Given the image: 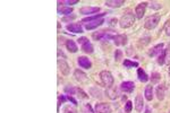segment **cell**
I'll return each instance as SVG.
<instances>
[{
	"label": "cell",
	"mask_w": 170,
	"mask_h": 113,
	"mask_svg": "<svg viewBox=\"0 0 170 113\" xmlns=\"http://www.w3.org/2000/svg\"><path fill=\"white\" fill-rule=\"evenodd\" d=\"M135 23V16L132 11H126L124 15L120 17L119 19V26L121 28H128L130 26H133Z\"/></svg>",
	"instance_id": "cell-1"
},
{
	"label": "cell",
	"mask_w": 170,
	"mask_h": 113,
	"mask_svg": "<svg viewBox=\"0 0 170 113\" xmlns=\"http://www.w3.org/2000/svg\"><path fill=\"white\" fill-rule=\"evenodd\" d=\"M100 78H101V82L103 83L104 86H107V88H110L113 86V82L115 79L112 77V74L107 70H103L100 72Z\"/></svg>",
	"instance_id": "cell-2"
},
{
	"label": "cell",
	"mask_w": 170,
	"mask_h": 113,
	"mask_svg": "<svg viewBox=\"0 0 170 113\" xmlns=\"http://www.w3.org/2000/svg\"><path fill=\"white\" fill-rule=\"evenodd\" d=\"M159 22H160V16L159 15L149 16V17L145 19L144 27L146 28V30H153V28H155V27L158 26Z\"/></svg>",
	"instance_id": "cell-3"
},
{
	"label": "cell",
	"mask_w": 170,
	"mask_h": 113,
	"mask_svg": "<svg viewBox=\"0 0 170 113\" xmlns=\"http://www.w3.org/2000/svg\"><path fill=\"white\" fill-rule=\"evenodd\" d=\"M112 36L108 31H99L93 33L92 37L95 41H100V40H112Z\"/></svg>",
	"instance_id": "cell-4"
},
{
	"label": "cell",
	"mask_w": 170,
	"mask_h": 113,
	"mask_svg": "<svg viewBox=\"0 0 170 113\" xmlns=\"http://www.w3.org/2000/svg\"><path fill=\"white\" fill-rule=\"evenodd\" d=\"M146 8H148V2H146V1L141 2V4H139V5L136 6V8H135V15H136V18L142 19L145 14V11H146Z\"/></svg>",
	"instance_id": "cell-5"
},
{
	"label": "cell",
	"mask_w": 170,
	"mask_h": 113,
	"mask_svg": "<svg viewBox=\"0 0 170 113\" xmlns=\"http://www.w3.org/2000/svg\"><path fill=\"white\" fill-rule=\"evenodd\" d=\"M95 113H111V108L107 103L95 104Z\"/></svg>",
	"instance_id": "cell-6"
},
{
	"label": "cell",
	"mask_w": 170,
	"mask_h": 113,
	"mask_svg": "<svg viewBox=\"0 0 170 113\" xmlns=\"http://www.w3.org/2000/svg\"><path fill=\"white\" fill-rule=\"evenodd\" d=\"M112 40L115 42V44L118 46H123L127 44V36L125 34H118V35H113Z\"/></svg>",
	"instance_id": "cell-7"
},
{
	"label": "cell",
	"mask_w": 170,
	"mask_h": 113,
	"mask_svg": "<svg viewBox=\"0 0 170 113\" xmlns=\"http://www.w3.org/2000/svg\"><path fill=\"white\" fill-rule=\"evenodd\" d=\"M77 62L81 68H84V69H91L92 68V62L90 61V59L86 56H78Z\"/></svg>",
	"instance_id": "cell-8"
},
{
	"label": "cell",
	"mask_w": 170,
	"mask_h": 113,
	"mask_svg": "<svg viewBox=\"0 0 170 113\" xmlns=\"http://www.w3.org/2000/svg\"><path fill=\"white\" fill-rule=\"evenodd\" d=\"M120 89L125 93H132L135 89V84L133 82H123L120 84Z\"/></svg>",
	"instance_id": "cell-9"
},
{
	"label": "cell",
	"mask_w": 170,
	"mask_h": 113,
	"mask_svg": "<svg viewBox=\"0 0 170 113\" xmlns=\"http://www.w3.org/2000/svg\"><path fill=\"white\" fill-rule=\"evenodd\" d=\"M103 23H104V19H103V18H100V19H97V21H92V22H90V23H86V24H85V28H86L88 31H92L94 28L101 26Z\"/></svg>",
	"instance_id": "cell-10"
},
{
	"label": "cell",
	"mask_w": 170,
	"mask_h": 113,
	"mask_svg": "<svg viewBox=\"0 0 170 113\" xmlns=\"http://www.w3.org/2000/svg\"><path fill=\"white\" fill-rule=\"evenodd\" d=\"M58 68H59V70H60L62 75L67 76L69 74V69L70 68H69V65L65 60H58Z\"/></svg>",
	"instance_id": "cell-11"
},
{
	"label": "cell",
	"mask_w": 170,
	"mask_h": 113,
	"mask_svg": "<svg viewBox=\"0 0 170 113\" xmlns=\"http://www.w3.org/2000/svg\"><path fill=\"white\" fill-rule=\"evenodd\" d=\"M74 77L79 83H85L88 80V75H86L85 72H83L82 70H79V69L74 71Z\"/></svg>",
	"instance_id": "cell-12"
},
{
	"label": "cell",
	"mask_w": 170,
	"mask_h": 113,
	"mask_svg": "<svg viewBox=\"0 0 170 113\" xmlns=\"http://www.w3.org/2000/svg\"><path fill=\"white\" fill-rule=\"evenodd\" d=\"M67 31L73 32V33H83V27L81 24L78 23H73V24H69V25L66 26Z\"/></svg>",
	"instance_id": "cell-13"
},
{
	"label": "cell",
	"mask_w": 170,
	"mask_h": 113,
	"mask_svg": "<svg viewBox=\"0 0 170 113\" xmlns=\"http://www.w3.org/2000/svg\"><path fill=\"white\" fill-rule=\"evenodd\" d=\"M99 10H100L99 7H83V8H81L79 13L83 14V15H91V14L98 13Z\"/></svg>",
	"instance_id": "cell-14"
},
{
	"label": "cell",
	"mask_w": 170,
	"mask_h": 113,
	"mask_svg": "<svg viewBox=\"0 0 170 113\" xmlns=\"http://www.w3.org/2000/svg\"><path fill=\"white\" fill-rule=\"evenodd\" d=\"M163 43H160V44H157L155 46H153L151 50L149 51V56H154L157 54H160L161 52L163 51Z\"/></svg>",
	"instance_id": "cell-15"
},
{
	"label": "cell",
	"mask_w": 170,
	"mask_h": 113,
	"mask_svg": "<svg viewBox=\"0 0 170 113\" xmlns=\"http://www.w3.org/2000/svg\"><path fill=\"white\" fill-rule=\"evenodd\" d=\"M144 108V101H143V97L141 95H137L136 98H135V109L137 112H142V110Z\"/></svg>",
	"instance_id": "cell-16"
},
{
	"label": "cell",
	"mask_w": 170,
	"mask_h": 113,
	"mask_svg": "<svg viewBox=\"0 0 170 113\" xmlns=\"http://www.w3.org/2000/svg\"><path fill=\"white\" fill-rule=\"evenodd\" d=\"M125 4V1L123 0H108L106 1V5L108 7H111V8H119Z\"/></svg>",
	"instance_id": "cell-17"
},
{
	"label": "cell",
	"mask_w": 170,
	"mask_h": 113,
	"mask_svg": "<svg viewBox=\"0 0 170 113\" xmlns=\"http://www.w3.org/2000/svg\"><path fill=\"white\" fill-rule=\"evenodd\" d=\"M82 51L85 52V53H88V54L93 53L94 49H93L92 43H91V42H88V40H86V41L82 44Z\"/></svg>",
	"instance_id": "cell-18"
},
{
	"label": "cell",
	"mask_w": 170,
	"mask_h": 113,
	"mask_svg": "<svg viewBox=\"0 0 170 113\" xmlns=\"http://www.w3.org/2000/svg\"><path fill=\"white\" fill-rule=\"evenodd\" d=\"M165 94H166L165 85L161 84V85H159V86L157 87V97H158V100H159V101H162V100L165 98Z\"/></svg>",
	"instance_id": "cell-19"
},
{
	"label": "cell",
	"mask_w": 170,
	"mask_h": 113,
	"mask_svg": "<svg viewBox=\"0 0 170 113\" xmlns=\"http://www.w3.org/2000/svg\"><path fill=\"white\" fill-rule=\"evenodd\" d=\"M144 96L148 101H152V100H153V86H152V85H148V86L145 87Z\"/></svg>",
	"instance_id": "cell-20"
},
{
	"label": "cell",
	"mask_w": 170,
	"mask_h": 113,
	"mask_svg": "<svg viewBox=\"0 0 170 113\" xmlns=\"http://www.w3.org/2000/svg\"><path fill=\"white\" fill-rule=\"evenodd\" d=\"M66 48H67L68 51L72 52V53H76L78 50L77 44H76L74 41H72V40H68V41L66 42Z\"/></svg>",
	"instance_id": "cell-21"
},
{
	"label": "cell",
	"mask_w": 170,
	"mask_h": 113,
	"mask_svg": "<svg viewBox=\"0 0 170 113\" xmlns=\"http://www.w3.org/2000/svg\"><path fill=\"white\" fill-rule=\"evenodd\" d=\"M137 77H139V80L142 83H146L149 80V76L146 75V72L142 69V68H139L137 69Z\"/></svg>",
	"instance_id": "cell-22"
},
{
	"label": "cell",
	"mask_w": 170,
	"mask_h": 113,
	"mask_svg": "<svg viewBox=\"0 0 170 113\" xmlns=\"http://www.w3.org/2000/svg\"><path fill=\"white\" fill-rule=\"evenodd\" d=\"M107 13H101V14H98V15H94V16H90V17H86V18H83V23H90L92 21H97V19H100L102 18L103 16L106 15Z\"/></svg>",
	"instance_id": "cell-23"
},
{
	"label": "cell",
	"mask_w": 170,
	"mask_h": 113,
	"mask_svg": "<svg viewBox=\"0 0 170 113\" xmlns=\"http://www.w3.org/2000/svg\"><path fill=\"white\" fill-rule=\"evenodd\" d=\"M125 68H134V67H139V62L136 61H130L129 59H125L124 62H123Z\"/></svg>",
	"instance_id": "cell-24"
},
{
	"label": "cell",
	"mask_w": 170,
	"mask_h": 113,
	"mask_svg": "<svg viewBox=\"0 0 170 113\" xmlns=\"http://www.w3.org/2000/svg\"><path fill=\"white\" fill-rule=\"evenodd\" d=\"M165 63L170 66V43L167 45L165 50Z\"/></svg>",
	"instance_id": "cell-25"
},
{
	"label": "cell",
	"mask_w": 170,
	"mask_h": 113,
	"mask_svg": "<svg viewBox=\"0 0 170 113\" xmlns=\"http://www.w3.org/2000/svg\"><path fill=\"white\" fill-rule=\"evenodd\" d=\"M77 89L78 88L76 87H73V86H66L65 87V93H67L68 95H75V94H77Z\"/></svg>",
	"instance_id": "cell-26"
},
{
	"label": "cell",
	"mask_w": 170,
	"mask_h": 113,
	"mask_svg": "<svg viewBox=\"0 0 170 113\" xmlns=\"http://www.w3.org/2000/svg\"><path fill=\"white\" fill-rule=\"evenodd\" d=\"M58 13L60 14V15H69L73 13V8L70 7H65V8H61V9H58Z\"/></svg>",
	"instance_id": "cell-27"
},
{
	"label": "cell",
	"mask_w": 170,
	"mask_h": 113,
	"mask_svg": "<svg viewBox=\"0 0 170 113\" xmlns=\"http://www.w3.org/2000/svg\"><path fill=\"white\" fill-rule=\"evenodd\" d=\"M107 94H108V96L110 98H116L118 95H117V89L116 88H113V87H110L108 88V91H107Z\"/></svg>",
	"instance_id": "cell-28"
},
{
	"label": "cell",
	"mask_w": 170,
	"mask_h": 113,
	"mask_svg": "<svg viewBox=\"0 0 170 113\" xmlns=\"http://www.w3.org/2000/svg\"><path fill=\"white\" fill-rule=\"evenodd\" d=\"M132 109H133V103L130 102V101H127L126 104H125V112L130 113L132 112Z\"/></svg>",
	"instance_id": "cell-29"
},
{
	"label": "cell",
	"mask_w": 170,
	"mask_h": 113,
	"mask_svg": "<svg viewBox=\"0 0 170 113\" xmlns=\"http://www.w3.org/2000/svg\"><path fill=\"white\" fill-rule=\"evenodd\" d=\"M151 80H152V84H155L160 80V74L158 72H153L152 76H151Z\"/></svg>",
	"instance_id": "cell-30"
},
{
	"label": "cell",
	"mask_w": 170,
	"mask_h": 113,
	"mask_svg": "<svg viewBox=\"0 0 170 113\" xmlns=\"http://www.w3.org/2000/svg\"><path fill=\"white\" fill-rule=\"evenodd\" d=\"M158 63H159L160 66H162L163 63H165V50L161 52L158 56Z\"/></svg>",
	"instance_id": "cell-31"
},
{
	"label": "cell",
	"mask_w": 170,
	"mask_h": 113,
	"mask_svg": "<svg viewBox=\"0 0 170 113\" xmlns=\"http://www.w3.org/2000/svg\"><path fill=\"white\" fill-rule=\"evenodd\" d=\"M115 59H116V61H120L123 59V51L121 50H116V52H115Z\"/></svg>",
	"instance_id": "cell-32"
},
{
	"label": "cell",
	"mask_w": 170,
	"mask_h": 113,
	"mask_svg": "<svg viewBox=\"0 0 170 113\" xmlns=\"http://www.w3.org/2000/svg\"><path fill=\"white\" fill-rule=\"evenodd\" d=\"M165 32H166V35L170 36V19L165 24Z\"/></svg>",
	"instance_id": "cell-33"
},
{
	"label": "cell",
	"mask_w": 170,
	"mask_h": 113,
	"mask_svg": "<svg viewBox=\"0 0 170 113\" xmlns=\"http://www.w3.org/2000/svg\"><path fill=\"white\" fill-rule=\"evenodd\" d=\"M66 101H67V97H66V96H64V95L59 96V98H58V111H59V108H60V104H61V103H65Z\"/></svg>",
	"instance_id": "cell-34"
},
{
	"label": "cell",
	"mask_w": 170,
	"mask_h": 113,
	"mask_svg": "<svg viewBox=\"0 0 170 113\" xmlns=\"http://www.w3.org/2000/svg\"><path fill=\"white\" fill-rule=\"evenodd\" d=\"M64 113H77V111H76V109L67 106V108L64 110Z\"/></svg>",
	"instance_id": "cell-35"
},
{
	"label": "cell",
	"mask_w": 170,
	"mask_h": 113,
	"mask_svg": "<svg viewBox=\"0 0 170 113\" xmlns=\"http://www.w3.org/2000/svg\"><path fill=\"white\" fill-rule=\"evenodd\" d=\"M150 40H151V37H150L149 35H146V36H145V37H144V39L142 37V39H141L139 41H141V43H143V44H149Z\"/></svg>",
	"instance_id": "cell-36"
},
{
	"label": "cell",
	"mask_w": 170,
	"mask_h": 113,
	"mask_svg": "<svg viewBox=\"0 0 170 113\" xmlns=\"http://www.w3.org/2000/svg\"><path fill=\"white\" fill-rule=\"evenodd\" d=\"M84 113H93L92 109L90 106V104H86L85 106H84Z\"/></svg>",
	"instance_id": "cell-37"
},
{
	"label": "cell",
	"mask_w": 170,
	"mask_h": 113,
	"mask_svg": "<svg viewBox=\"0 0 170 113\" xmlns=\"http://www.w3.org/2000/svg\"><path fill=\"white\" fill-rule=\"evenodd\" d=\"M78 0H67V1H62V4H67V5H76Z\"/></svg>",
	"instance_id": "cell-38"
},
{
	"label": "cell",
	"mask_w": 170,
	"mask_h": 113,
	"mask_svg": "<svg viewBox=\"0 0 170 113\" xmlns=\"http://www.w3.org/2000/svg\"><path fill=\"white\" fill-rule=\"evenodd\" d=\"M67 100L69 101V102H72L74 105H77V101L73 97V96H70V95H68V96H67Z\"/></svg>",
	"instance_id": "cell-39"
},
{
	"label": "cell",
	"mask_w": 170,
	"mask_h": 113,
	"mask_svg": "<svg viewBox=\"0 0 170 113\" xmlns=\"http://www.w3.org/2000/svg\"><path fill=\"white\" fill-rule=\"evenodd\" d=\"M151 8H153V9H160V8H161V5H159L158 2H152Z\"/></svg>",
	"instance_id": "cell-40"
},
{
	"label": "cell",
	"mask_w": 170,
	"mask_h": 113,
	"mask_svg": "<svg viewBox=\"0 0 170 113\" xmlns=\"http://www.w3.org/2000/svg\"><path fill=\"white\" fill-rule=\"evenodd\" d=\"M73 19H75V15L68 16V17H66V18H64L62 21H64V22H68V21H73Z\"/></svg>",
	"instance_id": "cell-41"
},
{
	"label": "cell",
	"mask_w": 170,
	"mask_h": 113,
	"mask_svg": "<svg viewBox=\"0 0 170 113\" xmlns=\"http://www.w3.org/2000/svg\"><path fill=\"white\" fill-rule=\"evenodd\" d=\"M116 24H117V19H116V18H111V19H110V25L113 26V25H116Z\"/></svg>",
	"instance_id": "cell-42"
},
{
	"label": "cell",
	"mask_w": 170,
	"mask_h": 113,
	"mask_svg": "<svg viewBox=\"0 0 170 113\" xmlns=\"http://www.w3.org/2000/svg\"><path fill=\"white\" fill-rule=\"evenodd\" d=\"M146 113H150V109H146Z\"/></svg>",
	"instance_id": "cell-43"
},
{
	"label": "cell",
	"mask_w": 170,
	"mask_h": 113,
	"mask_svg": "<svg viewBox=\"0 0 170 113\" xmlns=\"http://www.w3.org/2000/svg\"><path fill=\"white\" fill-rule=\"evenodd\" d=\"M169 76H170V66H169Z\"/></svg>",
	"instance_id": "cell-44"
},
{
	"label": "cell",
	"mask_w": 170,
	"mask_h": 113,
	"mask_svg": "<svg viewBox=\"0 0 170 113\" xmlns=\"http://www.w3.org/2000/svg\"><path fill=\"white\" fill-rule=\"evenodd\" d=\"M169 113H170V111H169Z\"/></svg>",
	"instance_id": "cell-45"
}]
</instances>
